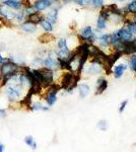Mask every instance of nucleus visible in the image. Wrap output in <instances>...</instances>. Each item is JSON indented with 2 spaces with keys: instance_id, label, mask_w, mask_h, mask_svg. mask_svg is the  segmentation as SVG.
Returning a JSON list of instances; mask_svg holds the SVG:
<instances>
[{
  "instance_id": "f257e3e1",
  "label": "nucleus",
  "mask_w": 136,
  "mask_h": 152,
  "mask_svg": "<svg viewBox=\"0 0 136 152\" xmlns=\"http://www.w3.org/2000/svg\"><path fill=\"white\" fill-rule=\"evenodd\" d=\"M80 75L74 74L71 71L65 72L61 79V88L67 90L68 92H72L73 89L77 86V82L79 80Z\"/></svg>"
},
{
  "instance_id": "f03ea898",
  "label": "nucleus",
  "mask_w": 136,
  "mask_h": 152,
  "mask_svg": "<svg viewBox=\"0 0 136 152\" xmlns=\"http://www.w3.org/2000/svg\"><path fill=\"white\" fill-rule=\"evenodd\" d=\"M79 38H80V40L83 41V43L93 45V42L96 41V36H95V33H93V28L87 26L81 28L79 31Z\"/></svg>"
},
{
  "instance_id": "7ed1b4c3",
  "label": "nucleus",
  "mask_w": 136,
  "mask_h": 152,
  "mask_svg": "<svg viewBox=\"0 0 136 152\" xmlns=\"http://www.w3.org/2000/svg\"><path fill=\"white\" fill-rule=\"evenodd\" d=\"M43 66L50 70H58L60 69V64H59V61L56 57V54H52L51 52L48 54V56L44 59L43 61Z\"/></svg>"
},
{
  "instance_id": "20e7f679",
  "label": "nucleus",
  "mask_w": 136,
  "mask_h": 152,
  "mask_svg": "<svg viewBox=\"0 0 136 152\" xmlns=\"http://www.w3.org/2000/svg\"><path fill=\"white\" fill-rule=\"evenodd\" d=\"M49 91L48 94L46 95V102L48 105H53L56 102L57 100V92L59 91V90L61 89V86L60 85H57V84H51L50 86H49Z\"/></svg>"
},
{
  "instance_id": "39448f33",
  "label": "nucleus",
  "mask_w": 136,
  "mask_h": 152,
  "mask_svg": "<svg viewBox=\"0 0 136 152\" xmlns=\"http://www.w3.org/2000/svg\"><path fill=\"white\" fill-rule=\"evenodd\" d=\"M53 3L54 0H35L32 4L36 11L43 12L53 6Z\"/></svg>"
},
{
  "instance_id": "423d86ee",
  "label": "nucleus",
  "mask_w": 136,
  "mask_h": 152,
  "mask_svg": "<svg viewBox=\"0 0 136 152\" xmlns=\"http://www.w3.org/2000/svg\"><path fill=\"white\" fill-rule=\"evenodd\" d=\"M136 54V39L123 42V55Z\"/></svg>"
},
{
  "instance_id": "0eeeda50",
  "label": "nucleus",
  "mask_w": 136,
  "mask_h": 152,
  "mask_svg": "<svg viewBox=\"0 0 136 152\" xmlns=\"http://www.w3.org/2000/svg\"><path fill=\"white\" fill-rule=\"evenodd\" d=\"M1 4L14 11H19L24 8L23 0H3L1 2Z\"/></svg>"
},
{
  "instance_id": "6e6552de",
  "label": "nucleus",
  "mask_w": 136,
  "mask_h": 152,
  "mask_svg": "<svg viewBox=\"0 0 136 152\" xmlns=\"http://www.w3.org/2000/svg\"><path fill=\"white\" fill-rule=\"evenodd\" d=\"M18 28H21V31L24 33H26V34H35L38 29V26L37 24H35L33 23H29V21L26 20L24 23H19L18 24Z\"/></svg>"
},
{
  "instance_id": "1a4fd4ad",
  "label": "nucleus",
  "mask_w": 136,
  "mask_h": 152,
  "mask_svg": "<svg viewBox=\"0 0 136 152\" xmlns=\"http://www.w3.org/2000/svg\"><path fill=\"white\" fill-rule=\"evenodd\" d=\"M115 35L117 36V38L119 39L120 42H126L133 39V35L126 28H122L118 29V31H116Z\"/></svg>"
},
{
  "instance_id": "9d476101",
  "label": "nucleus",
  "mask_w": 136,
  "mask_h": 152,
  "mask_svg": "<svg viewBox=\"0 0 136 152\" xmlns=\"http://www.w3.org/2000/svg\"><path fill=\"white\" fill-rule=\"evenodd\" d=\"M45 19V16L42 14V12L40 11H35L33 12L32 14H29V15L26 16V20L29 21V23H33L35 24H40L42 20H44Z\"/></svg>"
},
{
  "instance_id": "9b49d317",
  "label": "nucleus",
  "mask_w": 136,
  "mask_h": 152,
  "mask_svg": "<svg viewBox=\"0 0 136 152\" xmlns=\"http://www.w3.org/2000/svg\"><path fill=\"white\" fill-rule=\"evenodd\" d=\"M58 10H59L58 8L52 6L51 10L45 15L46 20H48L49 23H51L53 26L57 23V20H58Z\"/></svg>"
},
{
  "instance_id": "f8f14e48",
  "label": "nucleus",
  "mask_w": 136,
  "mask_h": 152,
  "mask_svg": "<svg viewBox=\"0 0 136 152\" xmlns=\"http://www.w3.org/2000/svg\"><path fill=\"white\" fill-rule=\"evenodd\" d=\"M108 88V81L105 79V78L101 77L98 79L96 81V94L99 95V94H102L104 91Z\"/></svg>"
},
{
  "instance_id": "ddd939ff",
  "label": "nucleus",
  "mask_w": 136,
  "mask_h": 152,
  "mask_svg": "<svg viewBox=\"0 0 136 152\" xmlns=\"http://www.w3.org/2000/svg\"><path fill=\"white\" fill-rule=\"evenodd\" d=\"M99 43H100L101 47L108 48L111 45V35L109 34H103L99 38Z\"/></svg>"
},
{
  "instance_id": "4468645a",
  "label": "nucleus",
  "mask_w": 136,
  "mask_h": 152,
  "mask_svg": "<svg viewBox=\"0 0 136 152\" xmlns=\"http://www.w3.org/2000/svg\"><path fill=\"white\" fill-rule=\"evenodd\" d=\"M127 69V65L126 64H119L117 65L115 68H114V76H115V78H121L123 76V74H124L125 70Z\"/></svg>"
},
{
  "instance_id": "2eb2a0df",
  "label": "nucleus",
  "mask_w": 136,
  "mask_h": 152,
  "mask_svg": "<svg viewBox=\"0 0 136 152\" xmlns=\"http://www.w3.org/2000/svg\"><path fill=\"white\" fill-rule=\"evenodd\" d=\"M102 67L103 66L99 63H95V62H91V65H90V67L87 68L86 72L88 74H99V73L102 71Z\"/></svg>"
},
{
  "instance_id": "dca6fc26",
  "label": "nucleus",
  "mask_w": 136,
  "mask_h": 152,
  "mask_svg": "<svg viewBox=\"0 0 136 152\" xmlns=\"http://www.w3.org/2000/svg\"><path fill=\"white\" fill-rule=\"evenodd\" d=\"M78 89H79V96L81 99H85V97L87 96L90 91V88L86 83H81L79 86H78Z\"/></svg>"
},
{
  "instance_id": "f3484780",
  "label": "nucleus",
  "mask_w": 136,
  "mask_h": 152,
  "mask_svg": "<svg viewBox=\"0 0 136 152\" xmlns=\"http://www.w3.org/2000/svg\"><path fill=\"white\" fill-rule=\"evenodd\" d=\"M40 26H42V28L44 29L45 31H47V33H51V31H53V24H52L51 23H49L48 20H46V19H44V20L41 21Z\"/></svg>"
},
{
  "instance_id": "a211bd4d",
  "label": "nucleus",
  "mask_w": 136,
  "mask_h": 152,
  "mask_svg": "<svg viewBox=\"0 0 136 152\" xmlns=\"http://www.w3.org/2000/svg\"><path fill=\"white\" fill-rule=\"evenodd\" d=\"M107 23L108 20H106L105 18H103L102 16L99 15L98 20H96V28H98V29H100V31H103V29L107 28Z\"/></svg>"
},
{
  "instance_id": "6ab92c4d",
  "label": "nucleus",
  "mask_w": 136,
  "mask_h": 152,
  "mask_svg": "<svg viewBox=\"0 0 136 152\" xmlns=\"http://www.w3.org/2000/svg\"><path fill=\"white\" fill-rule=\"evenodd\" d=\"M31 109L33 110V111H48L49 107H44L43 104H41V102H35V104H32Z\"/></svg>"
},
{
  "instance_id": "aec40b11",
  "label": "nucleus",
  "mask_w": 136,
  "mask_h": 152,
  "mask_svg": "<svg viewBox=\"0 0 136 152\" xmlns=\"http://www.w3.org/2000/svg\"><path fill=\"white\" fill-rule=\"evenodd\" d=\"M129 67L133 72L136 73V54H132L129 59Z\"/></svg>"
},
{
  "instance_id": "412c9836",
  "label": "nucleus",
  "mask_w": 136,
  "mask_h": 152,
  "mask_svg": "<svg viewBox=\"0 0 136 152\" xmlns=\"http://www.w3.org/2000/svg\"><path fill=\"white\" fill-rule=\"evenodd\" d=\"M52 39H53V36L51 35V33H46L44 35H42L39 38V40H40L41 43H49V42L52 41Z\"/></svg>"
},
{
  "instance_id": "4be33fe9",
  "label": "nucleus",
  "mask_w": 136,
  "mask_h": 152,
  "mask_svg": "<svg viewBox=\"0 0 136 152\" xmlns=\"http://www.w3.org/2000/svg\"><path fill=\"white\" fill-rule=\"evenodd\" d=\"M24 142H26V143L28 144V145L31 147V148H33V149H36L37 148V143H36L35 139L32 136L26 137V138H24Z\"/></svg>"
},
{
  "instance_id": "5701e85b",
  "label": "nucleus",
  "mask_w": 136,
  "mask_h": 152,
  "mask_svg": "<svg viewBox=\"0 0 136 152\" xmlns=\"http://www.w3.org/2000/svg\"><path fill=\"white\" fill-rule=\"evenodd\" d=\"M43 61L44 59L42 58V56H37L33 59L32 61V66H37V67H40V66L43 65Z\"/></svg>"
},
{
  "instance_id": "b1692460",
  "label": "nucleus",
  "mask_w": 136,
  "mask_h": 152,
  "mask_svg": "<svg viewBox=\"0 0 136 152\" xmlns=\"http://www.w3.org/2000/svg\"><path fill=\"white\" fill-rule=\"evenodd\" d=\"M126 8H127V11L130 12V13H136V0H132L130 3H128Z\"/></svg>"
},
{
  "instance_id": "393cba45",
  "label": "nucleus",
  "mask_w": 136,
  "mask_h": 152,
  "mask_svg": "<svg viewBox=\"0 0 136 152\" xmlns=\"http://www.w3.org/2000/svg\"><path fill=\"white\" fill-rule=\"evenodd\" d=\"M96 127H98V129L101 130V131H107V129H108L107 121H105V120H101V121L98 122V125H96Z\"/></svg>"
},
{
  "instance_id": "a878e982",
  "label": "nucleus",
  "mask_w": 136,
  "mask_h": 152,
  "mask_svg": "<svg viewBox=\"0 0 136 152\" xmlns=\"http://www.w3.org/2000/svg\"><path fill=\"white\" fill-rule=\"evenodd\" d=\"M126 28L128 29V31H130L132 35H135L136 34V23L133 21V23H129L127 24V26H126Z\"/></svg>"
},
{
  "instance_id": "bb28decb",
  "label": "nucleus",
  "mask_w": 136,
  "mask_h": 152,
  "mask_svg": "<svg viewBox=\"0 0 136 152\" xmlns=\"http://www.w3.org/2000/svg\"><path fill=\"white\" fill-rule=\"evenodd\" d=\"M127 104H128V99L123 100V102H121L120 107H119V113H120V114H122V113L124 112V110L126 109V107H127Z\"/></svg>"
},
{
  "instance_id": "cd10ccee",
  "label": "nucleus",
  "mask_w": 136,
  "mask_h": 152,
  "mask_svg": "<svg viewBox=\"0 0 136 152\" xmlns=\"http://www.w3.org/2000/svg\"><path fill=\"white\" fill-rule=\"evenodd\" d=\"M6 116H7V114H6V111H5V110L0 109V118H5Z\"/></svg>"
},
{
  "instance_id": "c85d7f7f",
  "label": "nucleus",
  "mask_w": 136,
  "mask_h": 152,
  "mask_svg": "<svg viewBox=\"0 0 136 152\" xmlns=\"http://www.w3.org/2000/svg\"><path fill=\"white\" fill-rule=\"evenodd\" d=\"M5 60H6V58H4L3 56L1 55V53H0V64H2Z\"/></svg>"
},
{
  "instance_id": "c756f323",
  "label": "nucleus",
  "mask_w": 136,
  "mask_h": 152,
  "mask_svg": "<svg viewBox=\"0 0 136 152\" xmlns=\"http://www.w3.org/2000/svg\"><path fill=\"white\" fill-rule=\"evenodd\" d=\"M4 150V145L3 144H0V152H3Z\"/></svg>"
},
{
  "instance_id": "7c9ffc66",
  "label": "nucleus",
  "mask_w": 136,
  "mask_h": 152,
  "mask_svg": "<svg viewBox=\"0 0 136 152\" xmlns=\"http://www.w3.org/2000/svg\"><path fill=\"white\" fill-rule=\"evenodd\" d=\"M118 1H125V0H118Z\"/></svg>"
},
{
  "instance_id": "2f4dec72",
  "label": "nucleus",
  "mask_w": 136,
  "mask_h": 152,
  "mask_svg": "<svg viewBox=\"0 0 136 152\" xmlns=\"http://www.w3.org/2000/svg\"><path fill=\"white\" fill-rule=\"evenodd\" d=\"M134 23H136V18H135V20H134Z\"/></svg>"
},
{
  "instance_id": "473e14b6",
  "label": "nucleus",
  "mask_w": 136,
  "mask_h": 152,
  "mask_svg": "<svg viewBox=\"0 0 136 152\" xmlns=\"http://www.w3.org/2000/svg\"><path fill=\"white\" fill-rule=\"evenodd\" d=\"M135 97H136V94H135Z\"/></svg>"
}]
</instances>
